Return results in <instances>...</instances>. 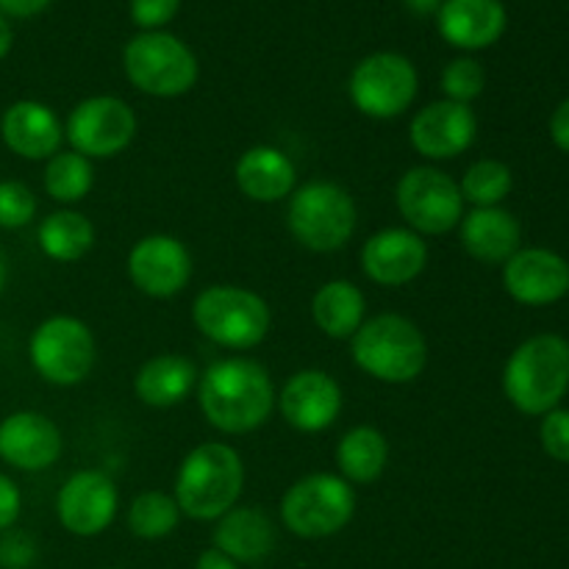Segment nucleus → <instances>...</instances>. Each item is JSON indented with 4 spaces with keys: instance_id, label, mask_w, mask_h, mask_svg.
I'll list each match as a JSON object with an SVG mask.
<instances>
[{
    "instance_id": "nucleus-1",
    "label": "nucleus",
    "mask_w": 569,
    "mask_h": 569,
    "mask_svg": "<svg viewBox=\"0 0 569 569\" xmlns=\"http://www.w3.org/2000/svg\"><path fill=\"white\" fill-rule=\"evenodd\" d=\"M200 411L222 433H250L270 420L276 409V383L259 361L233 359L214 361L198 381Z\"/></svg>"
},
{
    "instance_id": "nucleus-2",
    "label": "nucleus",
    "mask_w": 569,
    "mask_h": 569,
    "mask_svg": "<svg viewBox=\"0 0 569 569\" xmlns=\"http://www.w3.org/2000/svg\"><path fill=\"white\" fill-rule=\"evenodd\" d=\"M244 487V465L231 445L206 442L189 450L176 478V503L181 515L198 522L220 520L237 506Z\"/></svg>"
},
{
    "instance_id": "nucleus-3",
    "label": "nucleus",
    "mask_w": 569,
    "mask_h": 569,
    "mask_svg": "<svg viewBox=\"0 0 569 569\" xmlns=\"http://www.w3.org/2000/svg\"><path fill=\"white\" fill-rule=\"evenodd\" d=\"M569 389V342L556 333L526 339L509 356L503 392L522 415H548L559 409Z\"/></svg>"
},
{
    "instance_id": "nucleus-4",
    "label": "nucleus",
    "mask_w": 569,
    "mask_h": 569,
    "mask_svg": "<svg viewBox=\"0 0 569 569\" xmlns=\"http://www.w3.org/2000/svg\"><path fill=\"white\" fill-rule=\"evenodd\" d=\"M356 367L383 383H409L428 365V342L420 328L400 315H378L361 322L350 339Z\"/></svg>"
},
{
    "instance_id": "nucleus-5",
    "label": "nucleus",
    "mask_w": 569,
    "mask_h": 569,
    "mask_svg": "<svg viewBox=\"0 0 569 569\" xmlns=\"http://www.w3.org/2000/svg\"><path fill=\"white\" fill-rule=\"evenodd\" d=\"M192 320L209 342L228 350H250L264 342L272 315L261 295L233 283H220L194 298Z\"/></svg>"
},
{
    "instance_id": "nucleus-6",
    "label": "nucleus",
    "mask_w": 569,
    "mask_h": 569,
    "mask_svg": "<svg viewBox=\"0 0 569 569\" xmlns=\"http://www.w3.org/2000/svg\"><path fill=\"white\" fill-rule=\"evenodd\" d=\"M289 233L315 253L345 248L356 231V203L333 181H309L295 189L287 209Z\"/></svg>"
},
{
    "instance_id": "nucleus-7",
    "label": "nucleus",
    "mask_w": 569,
    "mask_h": 569,
    "mask_svg": "<svg viewBox=\"0 0 569 569\" xmlns=\"http://www.w3.org/2000/svg\"><path fill=\"white\" fill-rule=\"evenodd\" d=\"M126 76L139 92L153 98H178L198 83L200 67L192 50L172 33L144 31L122 50Z\"/></svg>"
},
{
    "instance_id": "nucleus-8",
    "label": "nucleus",
    "mask_w": 569,
    "mask_h": 569,
    "mask_svg": "<svg viewBox=\"0 0 569 569\" xmlns=\"http://www.w3.org/2000/svg\"><path fill=\"white\" fill-rule=\"evenodd\" d=\"M356 515V492L342 476L311 472L287 489L283 526L300 539H326L342 531Z\"/></svg>"
},
{
    "instance_id": "nucleus-9",
    "label": "nucleus",
    "mask_w": 569,
    "mask_h": 569,
    "mask_svg": "<svg viewBox=\"0 0 569 569\" xmlns=\"http://www.w3.org/2000/svg\"><path fill=\"white\" fill-rule=\"evenodd\" d=\"M28 356L39 378L53 387H76L92 372L98 348L87 322L59 315L44 320L31 333Z\"/></svg>"
},
{
    "instance_id": "nucleus-10",
    "label": "nucleus",
    "mask_w": 569,
    "mask_h": 569,
    "mask_svg": "<svg viewBox=\"0 0 569 569\" xmlns=\"http://www.w3.org/2000/svg\"><path fill=\"white\" fill-rule=\"evenodd\" d=\"M420 89L415 64L400 53H372L350 72L348 94L356 109L372 120H392L411 109Z\"/></svg>"
},
{
    "instance_id": "nucleus-11",
    "label": "nucleus",
    "mask_w": 569,
    "mask_h": 569,
    "mask_svg": "<svg viewBox=\"0 0 569 569\" xmlns=\"http://www.w3.org/2000/svg\"><path fill=\"white\" fill-rule=\"evenodd\" d=\"M395 200L415 233L439 237L453 231L465 217V198L461 189L448 172L437 167H411L400 176Z\"/></svg>"
},
{
    "instance_id": "nucleus-12",
    "label": "nucleus",
    "mask_w": 569,
    "mask_h": 569,
    "mask_svg": "<svg viewBox=\"0 0 569 569\" xmlns=\"http://www.w3.org/2000/svg\"><path fill=\"white\" fill-rule=\"evenodd\" d=\"M64 137L72 150L92 159H111L122 153L137 137V114L131 106L111 94L87 98L70 111Z\"/></svg>"
},
{
    "instance_id": "nucleus-13",
    "label": "nucleus",
    "mask_w": 569,
    "mask_h": 569,
    "mask_svg": "<svg viewBox=\"0 0 569 569\" xmlns=\"http://www.w3.org/2000/svg\"><path fill=\"white\" fill-rule=\"evenodd\" d=\"M128 278L150 298H172L183 292L192 278V253L187 244L167 233L139 239L128 253Z\"/></svg>"
},
{
    "instance_id": "nucleus-14",
    "label": "nucleus",
    "mask_w": 569,
    "mask_h": 569,
    "mask_svg": "<svg viewBox=\"0 0 569 569\" xmlns=\"http://www.w3.org/2000/svg\"><path fill=\"white\" fill-rule=\"evenodd\" d=\"M120 492L114 481L100 470H81L67 478L56 498L61 526L76 537H98L114 522Z\"/></svg>"
},
{
    "instance_id": "nucleus-15",
    "label": "nucleus",
    "mask_w": 569,
    "mask_h": 569,
    "mask_svg": "<svg viewBox=\"0 0 569 569\" xmlns=\"http://www.w3.org/2000/svg\"><path fill=\"white\" fill-rule=\"evenodd\" d=\"M478 137V117L470 106L437 100L417 111L409 128L411 148L431 161H448L465 153Z\"/></svg>"
},
{
    "instance_id": "nucleus-16",
    "label": "nucleus",
    "mask_w": 569,
    "mask_h": 569,
    "mask_svg": "<svg viewBox=\"0 0 569 569\" xmlns=\"http://www.w3.org/2000/svg\"><path fill=\"white\" fill-rule=\"evenodd\" d=\"M283 420L303 433H320L342 415V387L326 370H300L278 395Z\"/></svg>"
},
{
    "instance_id": "nucleus-17",
    "label": "nucleus",
    "mask_w": 569,
    "mask_h": 569,
    "mask_svg": "<svg viewBox=\"0 0 569 569\" xmlns=\"http://www.w3.org/2000/svg\"><path fill=\"white\" fill-rule=\"evenodd\" d=\"M428 264V244L411 228H383L361 248V270L378 287H406Z\"/></svg>"
},
{
    "instance_id": "nucleus-18",
    "label": "nucleus",
    "mask_w": 569,
    "mask_h": 569,
    "mask_svg": "<svg viewBox=\"0 0 569 569\" xmlns=\"http://www.w3.org/2000/svg\"><path fill=\"white\" fill-rule=\"evenodd\" d=\"M503 287L517 303L550 306L569 292V264L548 248L517 250L503 264Z\"/></svg>"
},
{
    "instance_id": "nucleus-19",
    "label": "nucleus",
    "mask_w": 569,
    "mask_h": 569,
    "mask_svg": "<svg viewBox=\"0 0 569 569\" xmlns=\"http://www.w3.org/2000/svg\"><path fill=\"white\" fill-rule=\"evenodd\" d=\"M61 431L39 411H17L0 422V459L22 472L48 470L59 461Z\"/></svg>"
},
{
    "instance_id": "nucleus-20",
    "label": "nucleus",
    "mask_w": 569,
    "mask_h": 569,
    "mask_svg": "<svg viewBox=\"0 0 569 569\" xmlns=\"http://www.w3.org/2000/svg\"><path fill=\"white\" fill-rule=\"evenodd\" d=\"M0 137L20 159H53L64 139V126L50 106L39 100H17L0 120Z\"/></svg>"
},
{
    "instance_id": "nucleus-21",
    "label": "nucleus",
    "mask_w": 569,
    "mask_h": 569,
    "mask_svg": "<svg viewBox=\"0 0 569 569\" xmlns=\"http://www.w3.org/2000/svg\"><path fill=\"white\" fill-rule=\"evenodd\" d=\"M439 33L461 50H483L506 31V9L500 0H445L437 11Z\"/></svg>"
},
{
    "instance_id": "nucleus-22",
    "label": "nucleus",
    "mask_w": 569,
    "mask_h": 569,
    "mask_svg": "<svg viewBox=\"0 0 569 569\" xmlns=\"http://www.w3.org/2000/svg\"><path fill=\"white\" fill-rule=\"evenodd\" d=\"M233 178L244 198L256 200V203H278L295 192L298 170L281 148L256 144L239 156Z\"/></svg>"
},
{
    "instance_id": "nucleus-23",
    "label": "nucleus",
    "mask_w": 569,
    "mask_h": 569,
    "mask_svg": "<svg viewBox=\"0 0 569 569\" xmlns=\"http://www.w3.org/2000/svg\"><path fill=\"white\" fill-rule=\"evenodd\" d=\"M459 233L467 253L483 264H506L522 242L520 220L500 206L472 209L461 217Z\"/></svg>"
},
{
    "instance_id": "nucleus-24",
    "label": "nucleus",
    "mask_w": 569,
    "mask_h": 569,
    "mask_svg": "<svg viewBox=\"0 0 569 569\" xmlns=\"http://www.w3.org/2000/svg\"><path fill=\"white\" fill-rule=\"evenodd\" d=\"M214 548L233 559L237 565H259L276 548V526L264 511L244 506H233L228 515L220 517L214 528Z\"/></svg>"
},
{
    "instance_id": "nucleus-25",
    "label": "nucleus",
    "mask_w": 569,
    "mask_h": 569,
    "mask_svg": "<svg viewBox=\"0 0 569 569\" xmlns=\"http://www.w3.org/2000/svg\"><path fill=\"white\" fill-rule=\"evenodd\" d=\"M198 367L192 359L178 353H161L144 361L133 378L137 398L153 409H170L183 403L198 383Z\"/></svg>"
},
{
    "instance_id": "nucleus-26",
    "label": "nucleus",
    "mask_w": 569,
    "mask_h": 569,
    "mask_svg": "<svg viewBox=\"0 0 569 569\" xmlns=\"http://www.w3.org/2000/svg\"><path fill=\"white\" fill-rule=\"evenodd\" d=\"M365 295L350 281L322 283L311 300V317L317 328L331 339H353V333L365 322Z\"/></svg>"
},
{
    "instance_id": "nucleus-27",
    "label": "nucleus",
    "mask_w": 569,
    "mask_h": 569,
    "mask_svg": "<svg viewBox=\"0 0 569 569\" xmlns=\"http://www.w3.org/2000/svg\"><path fill=\"white\" fill-rule=\"evenodd\" d=\"M389 461V442L378 428L356 426L337 448L339 472L348 483H372L383 476Z\"/></svg>"
},
{
    "instance_id": "nucleus-28",
    "label": "nucleus",
    "mask_w": 569,
    "mask_h": 569,
    "mask_svg": "<svg viewBox=\"0 0 569 569\" xmlns=\"http://www.w3.org/2000/svg\"><path fill=\"white\" fill-rule=\"evenodd\" d=\"M39 248L48 259L61 261V264H70V261L83 259V256L92 250L94 244V226L89 222V217H83L81 211L61 209L53 211L42 220L39 226Z\"/></svg>"
},
{
    "instance_id": "nucleus-29",
    "label": "nucleus",
    "mask_w": 569,
    "mask_h": 569,
    "mask_svg": "<svg viewBox=\"0 0 569 569\" xmlns=\"http://www.w3.org/2000/svg\"><path fill=\"white\" fill-rule=\"evenodd\" d=\"M94 183V167L87 156L76 153H56L44 167V192L59 203H78L89 194Z\"/></svg>"
},
{
    "instance_id": "nucleus-30",
    "label": "nucleus",
    "mask_w": 569,
    "mask_h": 569,
    "mask_svg": "<svg viewBox=\"0 0 569 569\" xmlns=\"http://www.w3.org/2000/svg\"><path fill=\"white\" fill-rule=\"evenodd\" d=\"M181 522V509H178L176 498L167 492H142L133 498L131 509H128V528L133 537L139 539H164Z\"/></svg>"
},
{
    "instance_id": "nucleus-31",
    "label": "nucleus",
    "mask_w": 569,
    "mask_h": 569,
    "mask_svg": "<svg viewBox=\"0 0 569 569\" xmlns=\"http://www.w3.org/2000/svg\"><path fill=\"white\" fill-rule=\"evenodd\" d=\"M511 187H515V176H511L509 164L498 159H481L465 172L459 189L461 198L470 200L476 209H489V206H500L509 198Z\"/></svg>"
},
{
    "instance_id": "nucleus-32",
    "label": "nucleus",
    "mask_w": 569,
    "mask_h": 569,
    "mask_svg": "<svg viewBox=\"0 0 569 569\" xmlns=\"http://www.w3.org/2000/svg\"><path fill=\"white\" fill-rule=\"evenodd\" d=\"M483 87H487V72H483V67L476 59L461 56V59H453L445 67L442 89L453 103L470 106L483 92Z\"/></svg>"
},
{
    "instance_id": "nucleus-33",
    "label": "nucleus",
    "mask_w": 569,
    "mask_h": 569,
    "mask_svg": "<svg viewBox=\"0 0 569 569\" xmlns=\"http://www.w3.org/2000/svg\"><path fill=\"white\" fill-rule=\"evenodd\" d=\"M37 217V198L22 181H0V228H26Z\"/></svg>"
},
{
    "instance_id": "nucleus-34",
    "label": "nucleus",
    "mask_w": 569,
    "mask_h": 569,
    "mask_svg": "<svg viewBox=\"0 0 569 569\" xmlns=\"http://www.w3.org/2000/svg\"><path fill=\"white\" fill-rule=\"evenodd\" d=\"M539 439L550 459L569 465V409H553L545 415Z\"/></svg>"
},
{
    "instance_id": "nucleus-35",
    "label": "nucleus",
    "mask_w": 569,
    "mask_h": 569,
    "mask_svg": "<svg viewBox=\"0 0 569 569\" xmlns=\"http://www.w3.org/2000/svg\"><path fill=\"white\" fill-rule=\"evenodd\" d=\"M181 0H131V20L144 31L167 26L178 14Z\"/></svg>"
},
{
    "instance_id": "nucleus-36",
    "label": "nucleus",
    "mask_w": 569,
    "mask_h": 569,
    "mask_svg": "<svg viewBox=\"0 0 569 569\" xmlns=\"http://www.w3.org/2000/svg\"><path fill=\"white\" fill-rule=\"evenodd\" d=\"M33 561L31 539L22 533H6L0 539V565L6 569H26Z\"/></svg>"
},
{
    "instance_id": "nucleus-37",
    "label": "nucleus",
    "mask_w": 569,
    "mask_h": 569,
    "mask_svg": "<svg viewBox=\"0 0 569 569\" xmlns=\"http://www.w3.org/2000/svg\"><path fill=\"white\" fill-rule=\"evenodd\" d=\"M20 489L9 476H0V531H9L20 517Z\"/></svg>"
},
{
    "instance_id": "nucleus-38",
    "label": "nucleus",
    "mask_w": 569,
    "mask_h": 569,
    "mask_svg": "<svg viewBox=\"0 0 569 569\" xmlns=\"http://www.w3.org/2000/svg\"><path fill=\"white\" fill-rule=\"evenodd\" d=\"M550 137H553L556 148L569 153V98L559 103V109L550 117Z\"/></svg>"
},
{
    "instance_id": "nucleus-39",
    "label": "nucleus",
    "mask_w": 569,
    "mask_h": 569,
    "mask_svg": "<svg viewBox=\"0 0 569 569\" xmlns=\"http://www.w3.org/2000/svg\"><path fill=\"white\" fill-rule=\"evenodd\" d=\"M50 6V0H0V14L9 17H37Z\"/></svg>"
},
{
    "instance_id": "nucleus-40",
    "label": "nucleus",
    "mask_w": 569,
    "mask_h": 569,
    "mask_svg": "<svg viewBox=\"0 0 569 569\" xmlns=\"http://www.w3.org/2000/svg\"><path fill=\"white\" fill-rule=\"evenodd\" d=\"M194 569H239V565L233 559H228L226 553H220L217 548H211V550H203V553H200Z\"/></svg>"
},
{
    "instance_id": "nucleus-41",
    "label": "nucleus",
    "mask_w": 569,
    "mask_h": 569,
    "mask_svg": "<svg viewBox=\"0 0 569 569\" xmlns=\"http://www.w3.org/2000/svg\"><path fill=\"white\" fill-rule=\"evenodd\" d=\"M11 42H14V37H11L9 22H6V17L0 14V59H6V56H9Z\"/></svg>"
},
{
    "instance_id": "nucleus-42",
    "label": "nucleus",
    "mask_w": 569,
    "mask_h": 569,
    "mask_svg": "<svg viewBox=\"0 0 569 569\" xmlns=\"http://www.w3.org/2000/svg\"><path fill=\"white\" fill-rule=\"evenodd\" d=\"M6 278H9V264H6V253L0 250V292L6 289Z\"/></svg>"
}]
</instances>
